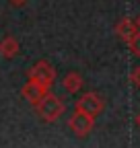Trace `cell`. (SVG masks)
I'll use <instances>...</instances> for the list:
<instances>
[{"instance_id":"obj_1","label":"cell","mask_w":140,"mask_h":148,"mask_svg":"<svg viewBox=\"0 0 140 148\" xmlns=\"http://www.w3.org/2000/svg\"><path fill=\"white\" fill-rule=\"evenodd\" d=\"M35 111H37V115L43 119V121H47V123H51V121H58L60 117H62V113H64V103H62V99L60 97H56L54 92H45V95L35 103Z\"/></svg>"},{"instance_id":"obj_2","label":"cell","mask_w":140,"mask_h":148,"mask_svg":"<svg viewBox=\"0 0 140 148\" xmlns=\"http://www.w3.org/2000/svg\"><path fill=\"white\" fill-rule=\"evenodd\" d=\"M27 76H29L31 82L41 84L43 88L49 90V86L54 84V80H56V68L51 66L49 62H45V60H39V62H35V64L29 68Z\"/></svg>"},{"instance_id":"obj_3","label":"cell","mask_w":140,"mask_h":148,"mask_svg":"<svg viewBox=\"0 0 140 148\" xmlns=\"http://www.w3.org/2000/svg\"><path fill=\"white\" fill-rule=\"evenodd\" d=\"M103 107H105V103H103V99L97 95V92H84V95L78 97L76 103H74V111H80V113L91 115V117L101 115Z\"/></svg>"},{"instance_id":"obj_4","label":"cell","mask_w":140,"mask_h":148,"mask_svg":"<svg viewBox=\"0 0 140 148\" xmlns=\"http://www.w3.org/2000/svg\"><path fill=\"white\" fill-rule=\"evenodd\" d=\"M68 127H70V132H72L74 136L84 138V136H89L93 132L95 117L84 115V113H80V111H74V113L70 115V119H68Z\"/></svg>"},{"instance_id":"obj_5","label":"cell","mask_w":140,"mask_h":148,"mask_svg":"<svg viewBox=\"0 0 140 148\" xmlns=\"http://www.w3.org/2000/svg\"><path fill=\"white\" fill-rule=\"evenodd\" d=\"M47 92V88H43L41 84H35V82H31V80H27V84H23V88H21V95H23V99L25 101H29L31 105H35L43 95Z\"/></svg>"},{"instance_id":"obj_6","label":"cell","mask_w":140,"mask_h":148,"mask_svg":"<svg viewBox=\"0 0 140 148\" xmlns=\"http://www.w3.org/2000/svg\"><path fill=\"white\" fill-rule=\"evenodd\" d=\"M19 51H21V45L12 35H6L4 39L0 41V56H2V58L12 60L14 56H19Z\"/></svg>"},{"instance_id":"obj_7","label":"cell","mask_w":140,"mask_h":148,"mask_svg":"<svg viewBox=\"0 0 140 148\" xmlns=\"http://www.w3.org/2000/svg\"><path fill=\"white\" fill-rule=\"evenodd\" d=\"M138 29H136V23L132 21V18H121V21L115 25V35L119 37V39H124L126 43L132 39V35H136Z\"/></svg>"},{"instance_id":"obj_8","label":"cell","mask_w":140,"mask_h":148,"mask_svg":"<svg viewBox=\"0 0 140 148\" xmlns=\"http://www.w3.org/2000/svg\"><path fill=\"white\" fill-rule=\"evenodd\" d=\"M82 76L78 72H68L66 76L62 78V86H64V90L68 92V95H74V92H78L80 88H82Z\"/></svg>"},{"instance_id":"obj_9","label":"cell","mask_w":140,"mask_h":148,"mask_svg":"<svg viewBox=\"0 0 140 148\" xmlns=\"http://www.w3.org/2000/svg\"><path fill=\"white\" fill-rule=\"evenodd\" d=\"M128 47L132 51V56H136V58H140V31L136 35H132V39L128 41Z\"/></svg>"},{"instance_id":"obj_10","label":"cell","mask_w":140,"mask_h":148,"mask_svg":"<svg viewBox=\"0 0 140 148\" xmlns=\"http://www.w3.org/2000/svg\"><path fill=\"white\" fill-rule=\"evenodd\" d=\"M130 82L140 88V66H134V68H132V72H130Z\"/></svg>"},{"instance_id":"obj_11","label":"cell","mask_w":140,"mask_h":148,"mask_svg":"<svg viewBox=\"0 0 140 148\" xmlns=\"http://www.w3.org/2000/svg\"><path fill=\"white\" fill-rule=\"evenodd\" d=\"M8 2L12 6H23V4H27V0H8Z\"/></svg>"},{"instance_id":"obj_12","label":"cell","mask_w":140,"mask_h":148,"mask_svg":"<svg viewBox=\"0 0 140 148\" xmlns=\"http://www.w3.org/2000/svg\"><path fill=\"white\" fill-rule=\"evenodd\" d=\"M134 23H136V29H138V31H140V14H138V16H136V21H134Z\"/></svg>"},{"instance_id":"obj_13","label":"cell","mask_w":140,"mask_h":148,"mask_svg":"<svg viewBox=\"0 0 140 148\" xmlns=\"http://www.w3.org/2000/svg\"><path fill=\"white\" fill-rule=\"evenodd\" d=\"M138 125H140V115H138Z\"/></svg>"}]
</instances>
